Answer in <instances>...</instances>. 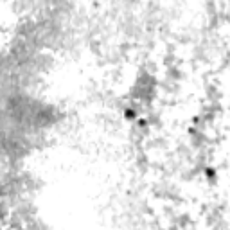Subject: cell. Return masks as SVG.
Segmentation results:
<instances>
[{"mask_svg":"<svg viewBox=\"0 0 230 230\" xmlns=\"http://www.w3.org/2000/svg\"><path fill=\"white\" fill-rule=\"evenodd\" d=\"M124 117H126L128 120H133V119H135V110H126V112H124Z\"/></svg>","mask_w":230,"mask_h":230,"instance_id":"obj_1","label":"cell"}]
</instances>
